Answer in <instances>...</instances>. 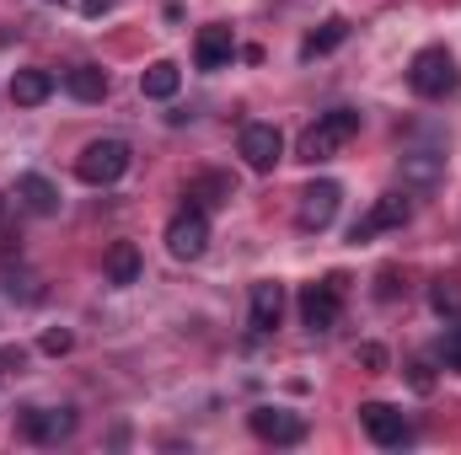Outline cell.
Segmentation results:
<instances>
[{
  "label": "cell",
  "mask_w": 461,
  "mask_h": 455,
  "mask_svg": "<svg viewBox=\"0 0 461 455\" xmlns=\"http://www.w3.org/2000/svg\"><path fill=\"white\" fill-rule=\"evenodd\" d=\"M0 210H5V199H0Z\"/></svg>",
  "instance_id": "cell-28"
},
{
  "label": "cell",
  "mask_w": 461,
  "mask_h": 455,
  "mask_svg": "<svg viewBox=\"0 0 461 455\" xmlns=\"http://www.w3.org/2000/svg\"><path fill=\"white\" fill-rule=\"evenodd\" d=\"M456 81H461V70L446 49H419L413 65H408V86H413L419 97H429V103H435V97H451Z\"/></svg>",
  "instance_id": "cell-2"
},
{
  "label": "cell",
  "mask_w": 461,
  "mask_h": 455,
  "mask_svg": "<svg viewBox=\"0 0 461 455\" xmlns=\"http://www.w3.org/2000/svg\"><path fill=\"white\" fill-rule=\"evenodd\" d=\"M344 38H348V22H344V16H333V22H322V27L306 38V49H301V54H306V59H317V54H333Z\"/></svg>",
  "instance_id": "cell-20"
},
{
  "label": "cell",
  "mask_w": 461,
  "mask_h": 455,
  "mask_svg": "<svg viewBox=\"0 0 461 455\" xmlns=\"http://www.w3.org/2000/svg\"><path fill=\"white\" fill-rule=\"evenodd\" d=\"M177 86H183V70H177L172 59H156V65H145V76H140V92H145L150 103L177 97Z\"/></svg>",
  "instance_id": "cell-18"
},
{
  "label": "cell",
  "mask_w": 461,
  "mask_h": 455,
  "mask_svg": "<svg viewBox=\"0 0 461 455\" xmlns=\"http://www.w3.org/2000/svg\"><path fill=\"white\" fill-rule=\"evenodd\" d=\"M65 92L76 103H103L108 97V76L97 65H76V70H65Z\"/></svg>",
  "instance_id": "cell-19"
},
{
  "label": "cell",
  "mask_w": 461,
  "mask_h": 455,
  "mask_svg": "<svg viewBox=\"0 0 461 455\" xmlns=\"http://www.w3.org/2000/svg\"><path fill=\"white\" fill-rule=\"evenodd\" d=\"M81 11H86V16H108V11H113V0H81Z\"/></svg>",
  "instance_id": "cell-27"
},
{
  "label": "cell",
  "mask_w": 461,
  "mask_h": 455,
  "mask_svg": "<svg viewBox=\"0 0 461 455\" xmlns=\"http://www.w3.org/2000/svg\"><path fill=\"white\" fill-rule=\"evenodd\" d=\"M167 252H172L177 263L204 257V252H210V215H204V210H183V215H172V226H167Z\"/></svg>",
  "instance_id": "cell-5"
},
{
  "label": "cell",
  "mask_w": 461,
  "mask_h": 455,
  "mask_svg": "<svg viewBox=\"0 0 461 455\" xmlns=\"http://www.w3.org/2000/svg\"><path fill=\"white\" fill-rule=\"evenodd\" d=\"M247 317H252V333H274V327H279V317H285V284H274V279L252 284Z\"/></svg>",
  "instance_id": "cell-12"
},
{
  "label": "cell",
  "mask_w": 461,
  "mask_h": 455,
  "mask_svg": "<svg viewBox=\"0 0 461 455\" xmlns=\"http://www.w3.org/2000/svg\"><path fill=\"white\" fill-rule=\"evenodd\" d=\"M140 268H145V263H140V246H134V241H113V246H108V263H103L108 284H118V290H123V284H140Z\"/></svg>",
  "instance_id": "cell-17"
},
{
  "label": "cell",
  "mask_w": 461,
  "mask_h": 455,
  "mask_svg": "<svg viewBox=\"0 0 461 455\" xmlns=\"http://www.w3.org/2000/svg\"><path fill=\"white\" fill-rule=\"evenodd\" d=\"M354 134H359V113H354V108L322 113L306 134H301V161H328V156H339Z\"/></svg>",
  "instance_id": "cell-1"
},
{
  "label": "cell",
  "mask_w": 461,
  "mask_h": 455,
  "mask_svg": "<svg viewBox=\"0 0 461 455\" xmlns=\"http://www.w3.org/2000/svg\"><path fill=\"white\" fill-rule=\"evenodd\" d=\"M70 333H65V327H54V333H43V353H54V359H59V353H70Z\"/></svg>",
  "instance_id": "cell-23"
},
{
  "label": "cell",
  "mask_w": 461,
  "mask_h": 455,
  "mask_svg": "<svg viewBox=\"0 0 461 455\" xmlns=\"http://www.w3.org/2000/svg\"><path fill=\"white\" fill-rule=\"evenodd\" d=\"M359 424H365V434H370L381 451H402V445L413 440L408 418H402L392 402H365V407H359Z\"/></svg>",
  "instance_id": "cell-7"
},
{
  "label": "cell",
  "mask_w": 461,
  "mask_h": 455,
  "mask_svg": "<svg viewBox=\"0 0 461 455\" xmlns=\"http://www.w3.org/2000/svg\"><path fill=\"white\" fill-rule=\"evenodd\" d=\"M440 177H446V156H435V150H408L402 156V188H440Z\"/></svg>",
  "instance_id": "cell-14"
},
{
  "label": "cell",
  "mask_w": 461,
  "mask_h": 455,
  "mask_svg": "<svg viewBox=\"0 0 461 455\" xmlns=\"http://www.w3.org/2000/svg\"><path fill=\"white\" fill-rule=\"evenodd\" d=\"M408 215H413L408 193H381V199L370 204V215H365V220H354V230H348V241H354V246H365V241H370V236H381V230L408 226Z\"/></svg>",
  "instance_id": "cell-8"
},
{
  "label": "cell",
  "mask_w": 461,
  "mask_h": 455,
  "mask_svg": "<svg viewBox=\"0 0 461 455\" xmlns=\"http://www.w3.org/2000/svg\"><path fill=\"white\" fill-rule=\"evenodd\" d=\"M429 306H435L440 317H461V279H435Z\"/></svg>",
  "instance_id": "cell-21"
},
{
  "label": "cell",
  "mask_w": 461,
  "mask_h": 455,
  "mask_svg": "<svg viewBox=\"0 0 461 455\" xmlns=\"http://www.w3.org/2000/svg\"><path fill=\"white\" fill-rule=\"evenodd\" d=\"M339 317H344V279H322V284L301 290V322H306V333H333Z\"/></svg>",
  "instance_id": "cell-4"
},
{
  "label": "cell",
  "mask_w": 461,
  "mask_h": 455,
  "mask_svg": "<svg viewBox=\"0 0 461 455\" xmlns=\"http://www.w3.org/2000/svg\"><path fill=\"white\" fill-rule=\"evenodd\" d=\"M279 156H285V139H279L274 123H247V129H241V161H247L252 172H274Z\"/></svg>",
  "instance_id": "cell-10"
},
{
  "label": "cell",
  "mask_w": 461,
  "mask_h": 455,
  "mask_svg": "<svg viewBox=\"0 0 461 455\" xmlns=\"http://www.w3.org/2000/svg\"><path fill=\"white\" fill-rule=\"evenodd\" d=\"M123 172H129V145H123V139H92V145L76 156V177H81L86 188H113Z\"/></svg>",
  "instance_id": "cell-3"
},
{
  "label": "cell",
  "mask_w": 461,
  "mask_h": 455,
  "mask_svg": "<svg viewBox=\"0 0 461 455\" xmlns=\"http://www.w3.org/2000/svg\"><path fill=\"white\" fill-rule=\"evenodd\" d=\"M16 429H22V440H32V445H59V440L76 434V413H70V407H22Z\"/></svg>",
  "instance_id": "cell-6"
},
{
  "label": "cell",
  "mask_w": 461,
  "mask_h": 455,
  "mask_svg": "<svg viewBox=\"0 0 461 455\" xmlns=\"http://www.w3.org/2000/svg\"><path fill=\"white\" fill-rule=\"evenodd\" d=\"M375 295H381V300H392V295H397V273H392V268L381 273V290H375Z\"/></svg>",
  "instance_id": "cell-25"
},
{
  "label": "cell",
  "mask_w": 461,
  "mask_h": 455,
  "mask_svg": "<svg viewBox=\"0 0 461 455\" xmlns=\"http://www.w3.org/2000/svg\"><path fill=\"white\" fill-rule=\"evenodd\" d=\"M413 386H419V391H429V386H435V375H429V364H413Z\"/></svg>",
  "instance_id": "cell-26"
},
{
  "label": "cell",
  "mask_w": 461,
  "mask_h": 455,
  "mask_svg": "<svg viewBox=\"0 0 461 455\" xmlns=\"http://www.w3.org/2000/svg\"><path fill=\"white\" fill-rule=\"evenodd\" d=\"M230 59H236L230 27H199V38H194V65H199V70H226Z\"/></svg>",
  "instance_id": "cell-13"
},
{
  "label": "cell",
  "mask_w": 461,
  "mask_h": 455,
  "mask_svg": "<svg viewBox=\"0 0 461 455\" xmlns=\"http://www.w3.org/2000/svg\"><path fill=\"white\" fill-rule=\"evenodd\" d=\"M339 204H344V188L339 183H312L306 193H301V210H295V226L301 230H328L339 220Z\"/></svg>",
  "instance_id": "cell-9"
},
{
  "label": "cell",
  "mask_w": 461,
  "mask_h": 455,
  "mask_svg": "<svg viewBox=\"0 0 461 455\" xmlns=\"http://www.w3.org/2000/svg\"><path fill=\"white\" fill-rule=\"evenodd\" d=\"M440 359H446V364H451V370L461 375V322L451 327V333H446V338H440Z\"/></svg>",
  "instance_id": "cell-22"
},
{
  "label": "cell",
  "mask_w": 461,
  "mask_h": 455,
  "mask_svg": "<svg viewBox=\"0 0 461 455\" xmlns=\"http://www.w3.org/2000/svg\"><path fill=\"white\" fill-rule=\"evenodd\" d=\"M16 199H22L32 215H54V210H59V188H54L49 177H38V172H22V177H16Z\"/></svg>",
  "instance_id": "cell-16"
},
{
  "label": "cell",
  "mask_w": 461,
  "mask_h": 455,
  "mask_svg": "<svg viewBox=\"0 0 461 455\" xmlns=\"http://www.w3.org/2000/svg\"><path fill=\"white\" fill-rule=\"evenodd\" d=\"M54 97V76L49 70H16L11 76V103L16 108H38V103H49Z\"/></svg>",
  "instance_id": "cell-15"
},
{
  "label": "cell",
  "mask_w": 461,
  "mask_h": 455,
  "mask_svg": "<svg viewBox=\"0 0 461 455\" xmlns=\"http://www.w3.org/2000/svg\"><path fill=\"white\" fill-rule=\"evenodd\" d=\"M247 424H252V434L268 440V445H301V440H306V424H301L295 413H285V407H252Z\"/></svg>",
  "instance_id": "cell-11"
},
{
  "label": "cell",
  "mask_w": 461,
  "mask_h": 455,
  "mask_svg": "<svg viewBox=\"0 0 461 455\" xmlns=\"http://www.w3.org/2000/svg\"><path fill=\"white\" fill-rule=\"evenodd\" d=\"M359 364H365V370H386V348H381V343H365V348H359Z\"/></svg>",
  "instance_id": "cell-24"
}]
</instances>
